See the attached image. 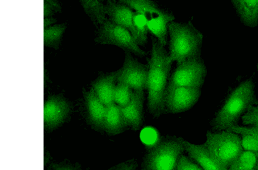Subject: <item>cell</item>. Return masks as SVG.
Returning a JSON list of instances; mask_svg holds the SVG:
<instances>
[{"label":"cell","mask_w":258,"mask_h":170,"mask_svg":"<svg viewBox=\"0 0 258 170\" xmlns=\"http://www.w3.org/2000/svg\"><path fill=\"white\" fill-rule=\"evenodd\" d=\"M148 63V109L153 117L158 118L165 111V97L173 62L164 47L153 39Z\"/></svg>","instance_id":"cell-1"},{"label":"cell","mask_w":258,"mask_h":170,"mask_svg":"<svg viewBox=\"0 0 258 170\" xmlns=\"http://www.w3.org/2000/svg\"><path fill=\"white\" fill-rule=\"evenodd\" d=\"M256 103L254 83L251 78L242 82L229 95L212 120L211 125L214 130H228L236 125L241 116Z\"/></svg>","instance_id":"cell-2"},{"label":"cell","mask_w":258,"mask_h":170,"mask_svg":"<svg viewBox=\"0 0 258 170\" xmlns=\"http://www.w3.org/2000/svg\"><path fill=\"white\" fill-rule=\"evenodd\" d=\"M170 37L169 56L177 65L186 60L200 57L203 36L192 23L172 22L169 24Z\"/></svg>","instance_id":"cell-3"},{"label":"cell","mask_w":258,"mask_h":170,"mask_svg":"<svg viewBox=\"0 0 258 170\" xmlns=\"http://www.w3.org/2000/svg\"><path fill=\"white\" fill-rule=\"evenodd\" d=\"M211 156L227 170L244 150L240 136L230 130L207 131L205 142Z\"/></svg>","instance_id":"cell-4"},{"label":"cell","mask_w":258,"mask_h":170,"mask_svg":"<svg viewBox=\"0 0 258 170\" xmlns=\"http://www.w3.org/2000/svg\"><path fill=\"white\" fill-rule=\"evenodd\" d=\"M132 10L142 15L147 23L148 30L157 38L158 43L165 47L167 43L169 24L173 22L174 16L148 0H122Z\"/></svg>","instance_id":"cell-5"},{"label":"cell","mask_w":258,"mask_h":170,"mask_svg":"<svg viewBox=\"0 0 258 170\" xmlns=\"http://www.w3.org/2000/svg\"><path fill=\"white\" fill-rule=\"evenodd\" d=\"M181 139L160 141L152 147L144 159V170H175L178 160L185 150Z\"/></svg>","instance_id":"cell-6"},{"label":"cell","mask_w":258,"mask_h":170,"mask_svg":"<svg viewBox=\"0 0 258 170\" xmlns=\"http://www.w3.org/2000/svg\"><path fill=\"white\" fill-rule=\"evenodd\" d=\"M95 41L101 44L115 45L125 52L132 53L141 57L147 54L136 43L130 32L109 20H107L100 26Z\"/></svg>","instance_id":"cell-7"},{"label":"cell","mask_w":258,"mask_h":170,"mask_svg":"<svg viewBox=\"0 0 258 170\" xmlns=\"http://www.w3.org/2000/svg\"><path fill=\"white\" fill-rule=\"evenodd\" d=\"M206 73V66L201 57L183 62L177 65L169 78L166 91L180 87L201 89L205 81Z\"/></svg>","instance_id":"cell-8"},{"label":"cell","mask_w":258,"mask_h":170,"mask_svg":"<svg viewBox=\"0 0 258 170\" xmlns=\"http://www.w3.org/2000/svg\"><path fill=\"white\" fill-rule=\"evenodd\" d=\"M115 73L116 82L126 84L133 91L147 89L148 67L133 57L131 53L125 52L122 67Z\"/></svg>","instance_id":"cell-9"},{"label":"cell","mask_w":258,"mask_h":170,"mask_svg":"<svg viewBox=\"0 0 258 170\" xmlns=\"http://www.w3.org/2000/svg\"><path fill=\"white\" fill-rule=\"evenodd\" d=\"M201 90L192 87H180L166 91L165 111L169 113H183L192 108L199 100Z\"/></svg>","instance_id":"cell-10"},{"label":"cell","mask_w":258,"mask_h":170,"mask_svg":"<svg viewBox=\"0 0 258 170\" xmlns=\"http://www.w3.org/2000/svg\"><path fill=\"white\" fill-rule=\"evenodd\" d=\"M71 111L69 104L63 98H49L44 105V127L52 130L60 126L68 118Z\"/></svg>","instance_id":"cell-11"},{"label":"cell","mask_w":258,"mask_h":170,"mask_svg":"<svg viewBox=\"0 0 258 170\" xmlns=\"http://www.w3.org/2000/svg\"><path fill=\"white\" fill-rule=\"evenodd\" d=\"M144 101V91H133L130 102L120 107L128 127L133 130H139L143 125Z\"/></svg>","instance_id":"cell-12"},{"label":"cell","mask_w":258,"mask_h":170,"mask_svg":"<svg viewBox=\"0 0 258 170\" xmlns=\"http://www.w3.org/2000/svg\"><path fill=\"white\" fill-rule=\"evenodd\" d=\"M83 96L90 125L95 130H103L107 107L99 100L92 89L89 91L83 90Z\"/></svg>","instance_id":"cell-13"},{"label":"cell","mask_w":258,"mask_h":170,"mask_svg":"<svg viewBox=\"0 0 258 170\" xmlns=\"http://www.w3.org/2000/svg\"><path fill=\"white\" fill-rule=\"evenodd\" d=\"M105 7L106 15L109 16V20L119 26L126 28L132 34L133 31L135 11L121 2L109 1Z\"/></svg>","instance_id":"cell-14"},{"label":"cell","mask_w":258,"mask_h":170,"mask_svg":"<svg viewBox=\"0 0 258 170\" xmlns=\"http://www.w3.org/2000/svg\"><path fill=\"white\" fill-rule=\"evenodd\" d=\"M183 143L190 158L203 170H224L212 157L206 143L195 144L186 140L183 141Z\"/></svg>","instance_id":"cell-15"},{"label":"cell","mask_w":258,"mask_h":170,"mask_svg":"<svg viewBox=\"0 0 258 170\" xmlns=\"http://www.w3.org/2000/svg\"><path fill=\"white\" fill-rule=\"evenodd\" d=\"M116 73L103 74L92 84V89L104 105L109 106L114 103Z\"/></svg>","instance_id":"cell-16"},{"label":"cell","mask_w":258,"mask_h":170,"mask_svg":"<svg viewBox=\"0 0 258 170\" xmlns=\"http://www.w3.org/2000/svg\"><path fill=\"white\" fill-rule=\"evenodd\" d=\"M127 127V124L120 107L115 103L107 106L103 131L107 134L115 135L122 133Z\"/></svg>","instance_id":"cell-17"},{"label":"cell","mask_w":258,"mask_h":170,"mask_svg":"<svg viewBox=\"0 0 258 170\" xmlns=\"http://www.w3.org/2000/svg\"><path fill=\"white\" fill-rule=\"evenodd\" d=\"M232 3L243 23L249 27L258 24V0H232Z\"/></svg>","instance_id":"cell-18"},{"label":"cell","mask_w":258,"mask_h":170,"mask_svg":"<svg viewBox=\"0 0 258 170\" xmlns=\"http://www.w3.org/2000/svg\"><path fill=\"white\" fill-rule=\"evenodd\" d=\"M228 130L240 136L244 151H250L258 155V127L235 125Z\"/></svg>","instance_id":"cell-19"},{"label":"cell","mask_w":258,"mask_h":170,"mask_svg":"<svg viewBox=\"0 0 258 170\" xmlns=\"http://www.w3.org/2000/svg\"><path fill=\"white\" fill-rule=\"evenodd\" d=\"M81 3L86 14L94 24L101 26L107 20L106 7L102 2L98 0H82Z\"/></svg>","instance_id":"cell-20"},{"label":"cell","mask_w":258,"mask_h":170,"mask_svg":"<svg viewBox=\"0 0 258 170\" xmlns=\"http://www.w3.org/2000/svg\"><path fill=\"white\" fill-rule=\"evenodd\" d=\"M148 32L147 24L144 16L135 11L134 19H133V31L132 35L136 43L139 46L147 44Z\"/></svg>","instance_id":"cell-21"},{"label":"cell","mask_w":258,"mask_h":170,"mask_svg":"<svg viewBox=\"0 0 258 170\" xmlns=\"http://www.w3.org/2000/svg\"><path fill=\"white\" fill-rule=\"evenodd\" d=\"M65 24H56L44 30V44L45 46L56 48L60 44L62 37L66 31Z\"/></svg>","instance_id":"cell-22"},{"label":"cell","mask_w":258,"mask_h":170,"mask_svg":"<svg viewBox=\"0 0 258 170\" xmlns=\"http://www.w3.org/2000/svg\"><path fill=\"white\" fill-rule=\"evenodd\" d=\"M257 162L256 153L243 151L227 170H255Z\"/></svg>","instance_id":"cell-23"},{"label":"cell","mask_w":258,"mask_h":170,"mask_svg":"<svg viewBox=\"0 0 258 170\" xmlns=\"http://www.w3.org/2000/svg\"><path fill=\"white\" fill-rule=\"evenodd\" d=\"M133 90L130 87L117 82L114 94V103L120 107L126 106L130 102Z\"/></svg>","instance_id":"cell-24"},{"label":"cell","mask_w":258,"mask_h":170,"mask_svg":"<svg viewBox=\"0 0 258 170\" xmlns=\"http://www.w3.org/2000/svg\"><path fill=\"white\" fill-rule=\"evenodd\" d=\"M176 170H203L194 160L182 155L178 160Z\"/></svg>","instance_id":"cell-25"},{"label":"cell","mask_w":258,"mask_h":170,"mask_svg":"<svg viewBox=\"0 0 258 170\" xmlns=\"http://www.w3.org/2000/svg\"><path fill=\"white\" fill-rule=\"evenodd\" d=\"M242 119L245 125L258 127V106L249 108Z\"/></svg>","instance_id":"cell-26"},{"label":"cell","mask_w":258,"mask_h":170,"mask_svg":"<svg viewBox=\"0 0 258 170\" xmlns=\"http://www.w3.org/2000/svg\"><path fill=\"white\" fill-rule=\"evenodd\" d=\"M61 11L60 4L53 0H45L44 2V17L51 18L55 12Z\"/></svg>","instance_id":"cell-27"},{"label":"cell","mask_w":258,"mask_h":170,"mask_svg":"<svg viewBox=\"0 0 258 170\" xmlns=\"http://www.w3.org/2000/svg\"><path fill=\"white\" fill-rule=\"evenodd\" d=\"M137 164L135 161H128L116 165L110 170H137Z\"/></svg>","instance_id":"cell-28"},{"label":"cell","mask_w":258,"mask_h":170,"mask_svg":"<svg viewBox=\"0 0 258 170\" xmlns=\"http://www.w3.org/2000/svg\"><path fill=\"white\" fill-rule=\"evenodd\" d=\"M52 170H78L68 165L53 163L51 165Z\"/></svg>","instance_id":"cell-29"},{"label":"cell","mask_w":258,"mask_h":170,"mask_svg":"<svg viewBox=\"0 0 258 170\" xmlns=\"http://www.w3.org/2000/svg\"><path fill=\"white\" fill-rule=\"evenodd\" d=\"M57 21L52 17L46 18L44 19V28H47L51 27L52 25L55 24Z\"/></svg>","instance_id":"cell-30"},{"label":"cell","mask_w":258,"mask_h":170,"mask_svg":"<svg viewBox=\"0 0 258 170\" xmlns=\"http://www.w3.org/2000/svg\"><path fill=\"white\" fill-rule=\"evenodd\" d=\"M44 84L46 83V80H47V81L48 80V74L46 72V70H44Z\"/></svg>","instance_id":"cell-31"},{"label":"cell","mask_w":258,"mask_h":170,"mask_svg":"<svg viewBox=\"0 0 258 170\" xmlns=\"http://www.w3.org/2000/svg\"><path fill=\"white\" fill-rule=\"evenodd\" d=\"M255 170H258V155H257V162Z\"/></svg>","instance_id":"cell-32"},{"label":"cell","mask_w":258,"mask_h":170,"mask_svg":"<svg viewBox=\"0 0 258 170\" xmlns=\"http://www.w3.org/2000/svg\"><path fill=\"white\" fill-rule=\"evenodd\" d=\"M257 68H258V64H257Z\"/></svg>","instance_id":"cell-33"}]
</instances>
